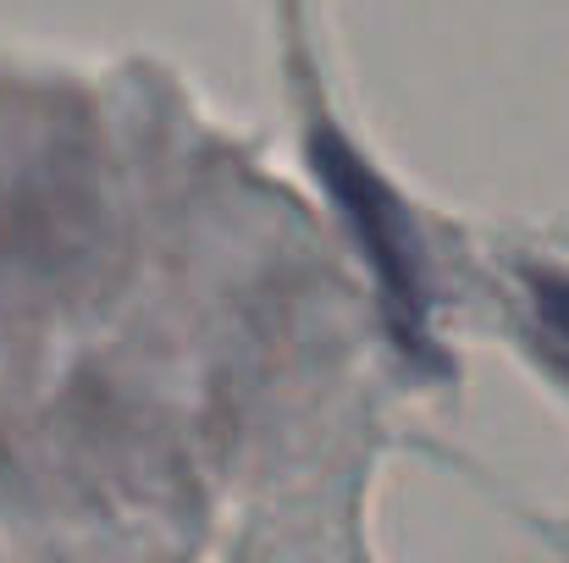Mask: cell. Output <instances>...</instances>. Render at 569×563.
<instances>
[{
    "mask_svg": "<svg viewBox=\"0 0 569 563\" xmlns=\"http://www.w3.org/2000/svg\"><path fill=\"white\" fill-rule=\"evenodd\" d=\"M310 172L327 188L338 221L349 227L360 260L371 265L381 293V315L398 338V349L409 360L437 365V338H431V271H426V243L420 227L409 215V204L398 199V188L381 178L377 167L332 128L316 122L310 128Z\"/></svg>",
    "mask_w": 569,
    "mask_h": 563,
    "instance_id": "6da1fadb",
    "label": "cell"
},
{
    "mask_svg": "<svg viewBox=\"0 0 569 563\" xmlns=\"http://www.w3.org/2000/svg\"><path fill=\"white\" fill-rule=\"evenodd\" d=\"M531 315L542 349L569 371V277H531Z\"/></svg>",
    "mask_w": 569,
    "mask_h": 563,
    "instance_id": "7a4b0ae2",
    "label": "cell"
}]
</instances>
